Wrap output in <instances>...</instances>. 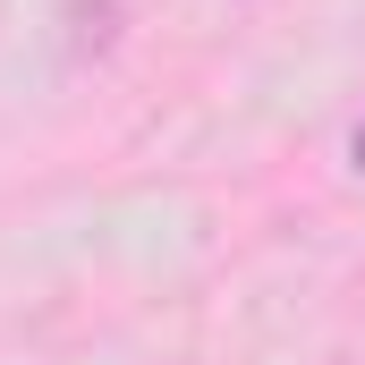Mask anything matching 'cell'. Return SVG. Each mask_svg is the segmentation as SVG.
Returning <instances> with one entry per match:
<instances>
[{
  "mask_svg": "<svg viewBox=\"0 0 365 365\" xmlns=\"http://www.w3.org/2000/svg\"><path fill=\"white\" fill-rule=\"evenodd\" d=\"M349 162H357V170H365V119H357V136H349Z\"/></svg>",
  "mask_w": 365,
  "mask_h": 365,
  "instance_id": "6da1fadb",
  "label": "cell"
}]
</instances>
